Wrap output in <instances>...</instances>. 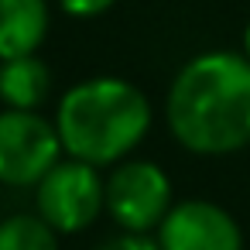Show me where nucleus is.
I'll use <instances>...</instances> for the list:
<instances>
[{"mask_svg": "<svg viewBox=\"0 0 250 250\" xmlns=\"http://www.w3.org/2000/svg\"><path fill=\"white\" fill-rule=\"evenodd\" d=\"M161 250H243V233L236 219L209 202V199H185L168 209L158 226Z\"/></svg>", "mask_w": 250, "mask_h": 250, "instance_id": "nucleus-6", "label": "nucleus"}, {"mask_svg": "<svg viewBox=\"0 0 250 250\" xmlns=\"http://www.w3.org/2000/svg\"><path fill=\"white\" fill-rule=\"evenodd\" d=\"M106 206V182L96 165L86 161H59L38 182V216L62 233L86 229Z\"/></svg>", "mask_w": 250, "mask_h": 250, "instance_id": "nucleus-4", "label": "nucleus"}, {"mask_svg": "<svg viewBox=\"0 0 250 250\" xmlns=\"http://www.w3.org/2000/svg\"><path fill=\"white\" fill-rule=\"evenodd\" d=\"M171 209V182L154 161H124L106 178V212L127 233L161 226Z\"/></svg>", "mask_w": 250, "mask_h": 250, "instance_id": "nucleus-5", "label": "nucleus"}, {"mask_svg": "<svg viewBox=\"0 0 250 250\" xmlns=\"http://www.w3.org/2000/svg\"><path fill=\"white\" fill-rule=\"evenodd\" d=\"M62 154L55 124L35 110L0 113V182L4 185H38Z\"/></svg>", "mask_w": 250, "mask_h": 250, "instance_id": "nucleus-3", "label": "nucleus"}, {"mask_svg": "<svg viewBox=\"0 0 250 250\" xmlns=\"http://www.w3.org/2000/svg\"><path fill=\"white\" fill-rule=\"evenodd\" d=\"M96 250H161L154 240H147L144 233H124V236H113L106 243H100Z\"/></svg>", "mask_w": 250, "mask_h": 250, "instance_id": "nucleus-11", "label": "nucleus"}, {"mask_svg": "<svg viewBox=\"0 0 250 250\" xmlns=\"http://www.w3.org/2000/svg\"><path fill=\"white\" fill-rule=\"evenodd\" d=\"M151 127V103L147 96L113 76L86 79L72 86L55 117V130L62 151L86 165H113L130 154Z\"/></svg>", "mask_w": 250, "mask_h": 250, "instance_id": "nucleus-2", "label": "nucleus"}, {"mask_svg": "<svg viewBox=\"0 0 250 250\" xmlns=\"http://www.w3.org/2000/svg\"><path fill=\"white\" fill-rule=\"evenodd\" d=\"M48 31L45 0H0V59L35 55Z\"/></svg>", "mask_w": 250, "mask_h": 250, "instance_id": "nucleus-7", "label": "nucleus"}, {"mask_svg": "<svg viewBox=\"0 0 250 250\" xmlns=\"http://www.w3.org/2000/svg\"><path fill=\"white\" fill-rule=\"evenodd\" d=\"M243 55L250 59V24H247V31H243Z\"/></svg>", "mask_w": 250, "mask_h": 250, "instance_id": "nucleus-12", "label": "nucleus"}, {"mask_svg": "<svg viewBox=\"0 0 250 250\" xmlns=\"http://www.w3.org/2000/svg\"><path fill=\"white\" fill-rule=\"evenodd\" d=\"M0 250H59V240L42 216H11L0 223Z\"/></svg>", "mask_w": 250, "mask_h": 250, "instance_id": "nucleus-9", "label": "nucleus"}, {"mask_svg": "<svg viewBox=\"0 0 250 250\" xmlns=\"http://www.w3.org/2000/svg\"><path fill=\"white\" fill-rule=\"evenodd\" d=\"M59 4H62V11L72 14V18H96V14L110 11L117 0H59Z\"/></svg>", "mask_w": 250, "mask_h": 250, "instance_id": "nucleus-10", "label": "nucleus"}, {"mask_svg": "<svg viewBox=\"0 0 250 250\" xmlns=\"http://www.w3.org/2000/svg\"><path fill=\"white\" fill-rule=\"evenodd\" d=\"M48 89L52 72L35 55L7 59L0 65V100L7 103V110H38L48 100Z\"/></svg>", "mask_w": 250, "mask_h": 250, "instance_id": "nucleus-8", "label": "nucleus"}, {"mask_svg": "<svg viewBox=\"0 0 250 250\" xmlns=\"http://www.w3.org/2000/svg\"><path fill=\"white\" fill-rule=\"evenodd\" d=\"M168 127L195 154H233L250 144V59L202 52L168 89Z\"/></svg>", "mask_w": 250, "mask_h": 250, "instance_id": "nucleus-1", "label": "nucleus"}]
</instances>
